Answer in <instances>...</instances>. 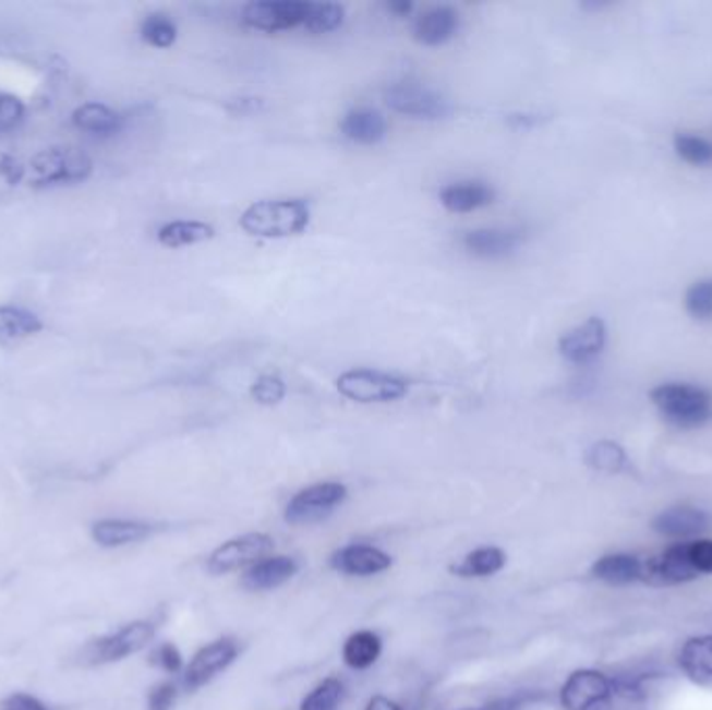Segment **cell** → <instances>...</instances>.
Segmentation results:
<instances>
[{"mask_svg":"<svg viewBox=\"0 0 712 710\" xmlns=\"http://www.w3.org/2000/svg\"><path fill=\"white\" fill-rule=\"evenodd\" d=\"M311 221V208L302 198L258 201L249 206L240 226L256 238H288L304 231Z\"/></svg>","mask_w":712,"mask_h":710,"instance_id":"6da1fadb","label":"cell"},{"mask_svg":"<svg viewBox=\"0 0 712 710\" xmlns=\"http://www.w3.org/2000/svg\"><path fill=\"white\" fill-rule=\"evenodd\" d=\"M663 419L679 430H696L712 419V394L693 384H661L650 392Z\"/></svg>","mask_w":712,"mask_h":710,"instance_id":"7a4b0ae2","label":"cell"},{"mask_svg":"<svg viewBox=\"0 0 712 710\" xmlns=\"http://www.w3.org/2000/svg\"><path fill=\"white\" fill-rule=\"evenodd\" d=\"M155 625L150 621H134L117 629L116 634L96 638L88 641L77 652V663L82 666H96V664L117 663L146 648L155 638Z\"/></svg>","mask_w":712,"mask_h":710,"instance_id":"3957f363","label":"cell"},{"mask_svg":"<svg viewBox=\"0 0 712 710\" xmlns=\"http://www.w3.org/2000/svg\"><path fill=\"white\" fill-rule=\"evenodd\" d=\"M93 160L77 148H50L29 160L27 178L36 188L57 183H77L88 180Z\"/></svg>","mask_w":712,"mask_h":710,"instance_id":"277c9868","label":"cell"},{"mask_svg":"<svg viewBox=\"0 0 712 710\" xmlns=\"http://www.w3.org/2000/svg\"><path fill=\"white\" fill-rule=\"evenodd\" d=\"M336 386L342 396L354 400V402H363V405L396 402V400L405 398L409 392V384L402 377L373 371V369L346 371L338 377Z\"/></svg>","mask_w":712,"mask_h":710,"instance_id":"5b68a950","label":"cell"},{"mask_svg":"<svg viewBox=\"0 0 712 710\" xmlns=\"http://www.w3.org/2000/svg\"><path fill=\"white\" fill-rule=\"evenodd\" d=\"M345 483L338 481H323L300 490L299 494L292 496V501L286 506L283 519L290 526H313L327 519L340 504L345 503Z\"/></svg>","mask_w":712,"mask_h":710,"instance_id":"8992f818","label":"cell"},{"mask_svg":"<svg viewBox=\"0 0 712 710\" xmlns=\"http://www.w3.org/2000/svg\"><path fill=\"white\" fill-rule=\"evenodd\" d=\"M386 105L394 113L407 115L413 119H444L452 113L450 103L436 91L417 84V82H398L391 84L384 94Z\"/></svg>","mask_w":712,"mask_h":710,"instance_id":"52a82bcc","label":"cell"},{"mask_svg":"<svg viewBox=\"0 0 712 710\" xmlns=\"http://www.w3.org/2000/svg\"><path fill=\"white\" fill-rule=\"evenodd\" d=\"M274 550V538L267 533H244L231 538L221 546L210 552L207 561V571L213 575L238 571L244 567H253L254 563L263 561Z\"/></svg>","mask_w":712,"mask_h":710,"instance_id":"ba28073f","label":"cell"},{"mask_svg":"<svg viewBox=\"0 0 712 710\" xmlns=\"http://www.w3.org/2000/svg\"><path fill=\"white\" fill-rule=\"evenodd\" d=\"M613 679L598 669H577L560 687L565 710H596L613 698Z\"/></svg>","mask_w":712,"mask_h":710,"instance_id":"9c48e42d","label":"cell"},{"mask_svg":"<svg viewBox=\"0 0 712 710\" xmlns=\"http://www.w3.org/2000/svg\"><path fill=\"white\" fill-rule=\"evenodd\" d=\"M309 2L304 0H253L244 7L242 20L261 32H281L304 25Z\"/></svg>","mask_w":712,"mask_h":710,"instance_id":"30bf717a","label":"cell"},{"mask_svg":"<svg viewBox=\"0 0 712 710\" xmlns=\"http://www.w3.org/2000/svg\"><path fill=\"white\" fill-rule=\"evenodd\" d=\"M236 657H238L236 641L230 638L210 641L192 657V661L185 666L182 684L190 691L207 686L208 682H213L219 673H224L236 661Z\"/></svg>","mask_w":712,"mask_h":710,"instance_id":"8fae6325","label":"cell"},{"mask_svg":"<svg viewBox=\"0 0 712 710\" xmlns=\"http://www.w3.org/2000/svg\"><path fill=\"white\" fill-rule=\"evenodd\" d=\"M698 579L688 561L686 542H675L661 554L643 558L642 581L654 586H677Z\"/></svg>","mask_w":712,"mask_h":710,"instance_id":"7c38bea8","label":"cell"},{"mask_svg":"<svg viewBox=\"0 0 712 710\" xmlns=\"http://www.w3.org/2000/svg\"><path fill=\"white\" fill-rule=\"evenodd\" d=\"M711 527V515L698 506H671L659 513L652 519V529L675 542H689L702 538V533Z\"/></svg>","mask_w":712,"mask_h":710,"instance_id":"4fadbf2b","label":"cell"},{"mask_svg":"<svg viewBox=\"0 0 712 710\" xmlns=\"http://www.w3.org/2000/svg\"><path fill=\"white\" fill-rule=\"evenodd\" d=\"M604 346H606V323L600 317H590L560 338L558 352L565 361L574 365H586L596 359L604 350Z\"/></svg>","mask_w":712,"mask_h":710,"instance_id":"5bb4252c","label":"cell"},{"mask_svg":"<svg viewBox=\"0 0 712 710\" xmlns=\"http://www.w3.org/2000/svg\"><path fill=\"white\" fill-rule=\"evenodd\" d=\"M331 567L352 577H371L390 569L391 556L369 544H350L334 552Z\"/></svg>","mask_w":712,"mask_h":710,"instance_id":"9a60e30c","label":"cell"},{"mask_svg":"<svg viewBox=\"0 0 712 710\" xmlns=\"http://www.w3.org/2000/svg\"><path fill=\"white\" fill-rule=\"evenodd\" d=\"M523 242V231L519 229H473L462 238L464 249L483 258H503L517 251Z\"/></svg>","mask_w":712,"mask_h":710,"instance_id":"2e32d148","label":"cell"},{"mask_svg":"<svg viewBox=\"0 0 712 710\" xmlns=\"http://www.w3.org/2000/svg\"><path fill=\"white\" fill-rule=\"evenodd\" d=\"M643 558L629 552H613L600 556L592 565V577L606 586H631L642 581Z\"/></svg>","mask_w":712,"mask_h":710,"instance_id":"e0dca14e","label":"cell"},{"mask_svg":"<svg viewBox=\"0 0 712 710\" xmlns=\"http://www.w3.org/2000/svg\"><path fill=\"white\" fill-rule=\"evenodd\" d=\"M299 571V563L290 556H267L254 563L249 571L242 575V586L251 592H267L286 583Z\"/></svg>","mask_w":712,"mask_h":710,"instance_id":"ac0fdd59","label":"cell"},{"mask_svg":"<svg viewBox=\"0 0 712 710\" xmlns=\"http://www.w3.org/2000/svg\"><path fill=\"white\" fill-rule=\"evenodd\" d=\"M155 527L144 521H132V519H100L94 524L90 533L93 540L102 549H119L128 544H136L146 540Z\"/></svg>","mask_w":712,"mask_h":710,"instance_id":"d6986e66","label":"cell"},{"mask_svg":"<svg viewBox=\"0 0 712 710\" xmlns=\"http://www.w3.org/2000/svg\"><path fill=\"white\" fill-rule=\"evenodd\" d=\"M459 29V13L450 7H434L414 23V38L425 46L448 43Z\"/></svg>","mask_w":712,"mask_h":710,"instance_id":"ffe728a7","label":"cell"},{"mask_svg":"<svg viewBox=\"0 0 712 710\" xmlns=\"http://www.w3.org/2000/svg\"><path fill=\"white\" fill-rule=\"evenodd\" d=\"M439 203L450 213H471L494 203V190L483 182H457L439 192Z\"/></svg>","mask_w":712,"mask_h":710,"instance_id":"44dd1931","label":"cell"},{"mask_svg":"<svg viewBox=\"0 0 712 710\" xmlns=\"http://www.w3.org/2000/svg\"><path fill=\"white\" fill-rule=\"evenodd\" d=\"M679 666L696 684L712 682V634L689 638L679 652Z\"/></svg>","mask_w":712,"mask_h":710,"instance_id":"7402d4cb","label":"cell"},{"mask_svg":"<svg viewBox=\"0 0 712 710\" xmlns=\"http://www.w3.org/2000/svg\"><path fill=\"white\" fill-rule=\"evenodd\" d=\"M342 134L357 144H377L388 134V123L384 115L373 109H354L346 113L340 125Z\"/></svg>","mask_w":712,"mask_h":710,"instance_id":"603a6c76","label":"cell"},{"mask_svg":"<svg viewBox=\"0 0 712 710\" xmlns=\"http://www.w3.org/2000/svg\"><path fill=\"white\" fill-rule=\"evenodd\" d=\"M73 123L80 130L90 132L96 136H111V134H117L121 130L123 119L105 105L88 103V105H82L80 109L73 111Z\"/></svg>","mask_w":712,"mask_h":710,"instance_id":"cb8c5ba5","label":"cell"},{"mask_svg":"<svg viewBox=\"0 0 712 710\" xmlns=\"http://www.w3.org/2000/svg\"><path fill=\"white\" fill-rule=\"evenodd\" d=\"M505 565V550L498 549V546H482V549L469 552L450 571L459 577H490V575L503 571Z\"/></svg>","mask_w":712,"mask_h":710,"instance_id":"d4e9b609","label":"cell"},{"mask_svg":"<svg viewBox=\"0 0 712 710\" xmlns=\"http://www.w3.org/2000/svg\"><path fill=\"white\" fill-rule=\"evenodd\" d=\"M43 329V321L17 306H0V344L25 340Z\"/></svg>","mask_w":712,"mask_h":710,"instance_id":"484cf974","label":"cell"},{"mask_svg":"<svg viewBox=\"0 0 712 710\" xmlns=\"http://www.w3.org/2000/svg\"><path fill=\"white\" fill-rule=\"evenodd\" d=\"M379 654H382V640H379L377 634H373L369 629L352 634L345 641V648H342L345 663L354 671H363V669H369L371 664L377 663Z\"/></svg>","mask_w":712,"mask_h":710,"instance_id":"4316f807","label":"cell"},{"mask_svg":"<svg viewBox=\"0 0 712 710\" xmlns=\"http://www.w3.org/2000/svg\"><path fill=\"white\" fill-rule=\"evenodd\" d=\"M159 242L169 249H182L207 242L215 236V228L203 221H171L159 229Z\"/></svg>","mask_w":712,"mask_h":710,"instance_id":"83f0119b","label":"cell"},{"mask_svg":"<svg viewBox=\"0 0 712 710\" xmlns=\"http://www.w3.org/2000/svg\"><path fill=\"white\" fill-rule=\"evenodd\" d=\"M586 462L600 473H608L615 476L620 473L627 467V455L617 442L611 440H600L596 444H592L586 453Z\"/></svg>","mask_w":712,"mask_h":710,"instance_id":"f1b7e54d","label":"cell"},{"mask_svg":"<svg viewBox=\"0 0 712 710\" xmlns=\"http://www.w3.org/2000/svg\"><path fill=\"white\" fill-rule=\"evenodd\" d=\"M345 7L336 2H309L304 27L313 34H327L345 22Z\"/></svg>","mask_w":712,"mask_h":710,"instance_id":"f546056e","label":"cell"},{"mask_svg":"<svg viewBox=\"0 0 712 710\" xmlns=\"http://www.w3.org/2000/svg\"><path fill=\"white\" fill-rule=\"evenodd\" d=\"M342 694H345L342 682L329 677L304 696L300 710H338Z\"/></svg>","mask_w":712,"mask_h":710,"instance_id":"4dcf8cb0","label":"cell"},{"mask_svg":"<svg viewBox=\"0 0 712 710\" xmlns=\"http://www.w3.org/2000/svg\"><path fill=\"white\" fill-rule=\"evenodd\" d=\"M673 144H675V153L689 165L702 167L712 163V144L707 137L677 134Z\"/></svg>","mask_w":712,"mask_h":710,"instance_id":"1f68e13d","label":"cell"},{"mask_svg":"<svg viewBox=\"0 0 712 710\" xmlns=\"http://www.w3.org/2000/svg\"><path fill=\"white\" fill-rule=\"evenodd\" d=\"M142 38L150 46L169 48L178 38V27L167 15L155 13V15H148L142 23Z\"/></svg>","mask_w":712,"mask_h":710,"instance_id":"d6a6232c","label":"cell"},{"mask_svg":"<svg viewBox=\"0 0 712 710\" xmlns=\"http://www.w3.org/2000/svg\"><path fill=\"white\" fill-rule=\"evenodd\" d=\"M686 311L696 321L712 320V277L698 279L686 292Z\"/></svg>","mask_w":712,"mask_h":710,"instance_id":"836d02e7","label":"cell"},{"mask_svg":"<svg viewBox=\"0 0 712 710\" xmlns=\"http://www.w3.org/2000/svg\"><path fill=\"white\" fill-rule=\"evenodd\" d=\"M251 396L263 407H274L283 400L286 384L277 375H261L251 388Z\"/></svg>","mask_w":712,"mask_h":710,"instance_id":"e575fe53","label":"cell"},{"mask_svg":"<svg viewBox=\"0 0 712 710\" xmlns=\"http://www.w3.org/2000/svg\"><path fill=\"white\" fill-rule=\"evenodd\" d=\"M688 561L698 577L712 575V538H696L686 542Z\"/></svg>","mask_w":712,"mask_h":710,"instance_id":"d590c367","label":"cell"},{"mask_svg":"<svg viewBox=\"0 0 712 710\" xmlns=\"http://www.w3.org/2000/svg\"><path fill=\"white\" fill-rule=\"evenodd\" d=\"M24 105L20 98L0 92V132H9L17 128L24 119Z\"/></svg>","mask_w":712,"mask_h":710,"instance_id":"8d00e7d4","label":"cell"},{"mask_svg":"<svg viewBox=\"0 0 712 710\" xmlns=\"http://www.w3.org/2000/svg\"><path fill=\"white\" fill-rule=\"evenodd\" d=\"M150 664L159 666L165 673H180L182 666H184V659H182V652L173 646V643H161L153 654H150Z\"/></svg>","mask_w":712,"mask_h":710,"instance_id":"74e56055","label":"cell"},{"mask_svg":"<svg viewBox=\"0 0 712 710\" xmlns=\"http://www.w3.org/2000/svg\"><path fill=\"white\" fill-rule=\"evenodd\" d=\"M178 698V687L171 682H162L148 694V710H171Z\"/></svg>","mask_w":712,"mask_h":710,"instance_id":"f35d334b","label":"cell"},{"mask_svg":"<svg viewBox=\"0 0 712 710\" xmlns=\"http://www.w3.org/2000/svg\"><path fill=\"white\" fill-rule=\"evenodd\" d=\"M0 710H48V707L40 698L32 696V694L15 691L0 700Z\"/></svg>","mask_w":712,"mask_h":710,"instance_id":"ab89813d","label":"cell"},{"mask_svg":"<svg viewBox=\"0 0 712 710\" xmlns=\"http://www.w3.org/2000/svg\"><path fill=\"white\" fill-rule=\"evenodd\" d=\"M535 698H538V694L526 691V694H517V696H510V698H503V700H498L492 707L483 710H521L529 702H533Z\"/></svg>","mask_w":712,"mask_h":710,"instance_id":"60d3db41","label":"cell"},{"mask_svg":"<svg viewBox=\"0 0 712 710\" xmlns=\"http://www.w3.org/2000/svg\"><path fill=\"white\" fill-rule=\"evenodd\" d=\"M261 107H263V100L261 98H240V100H236L231 105L230 109L231 111H236V113L246 115L258 111Z\"/></svg>","mask_w":712,"mask_h":710,"instance_id":"b9f144b4","label":"cell"},{"mask_svg":"<svg viewBox=\"0 0 712 710\" xmlns=\"http://www.w3.org/2000/svg\"><path fill=\"white\" fill-rule=\"evenodd\" d=\"M365 710H402L396 702H391L386 696H373L367 702Z\"/></svg>","mask_w":712,"mask_h":710,"instance_id":"7bdbcfd3","label":"cell"},{"mask_svg":"<svg viewBox=\"0 0 712 710\" xmlns=\"http://www.w3.org/2000/svg\"><path fill=\"white\" fill-rule=\"evenodd\" d=\"M388 11L398 17H407L413 11V4L409 0H391L388 2Z\"/></svg>","mask_w":712,"mask_h":710,"instance_id":"ee69618b","label":"cell"},{"mask_svg":"<svg viewBox=\"0 0 712 710\" xmlns=\"http://www.w3.org/2000/svg\"><path fill=\"white\" fill-rule=\"evenodd\" d=\"M469 710H473V709H469Z\"/></svg>","mask_w":712,"mask_h":710,"instance_id":"f6af8a7d","label":"cell"}]
</instances>
